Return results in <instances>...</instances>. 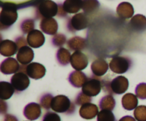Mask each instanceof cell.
I'll list each match as a JSON object with an SVG mask.
<instances>
[{
	"label": "cell",
	"instance_id": "8",
	"mask_svg": "<svg viewBox=\"0 0 146 121\" xmlns=\"http://www.w3.org/2000/svg\"><path fill=\"white\" fill-rule=\"evenodd\" d=\"M29 77L24 72H19L11 78V84L17 92H23L29 87L30 84Z\"/></svg>",
	"mask_w": 146,
	"mask_h": 121
},
{
	"label": "cell",
	"instance_id": "34",
	"mask_svg": "<svg viewBox=\"0 0 146 121\" xmlns=\"http://www.w3.org/2000/svg\"><path fill=\"white\" fill-rule=\"evenodd\" d=\"M66 41V38L64 34L58 33L54 35L52 38V43L56 47H61L65 44Z\"/></svg>",
	"mask_w": 146,
	"mask_h": 121
},
{
	"label": "cell",
	"instance_id": "14",
	"mask_svg": "<svg viewBox=\"0 0 146 121\" xmlns=\"http://www.w3.org/2000/svg\"><path fill=\"white\" fill-rule=\"evenodd\" d=\"M41 31L48 35H56L58 31V23L53 18H44L40 22Z\"/></svg>",
	"mask_w": 146,
	"mask_h": 121
},
{
	"label": "cell",
	"instance_id": "31",
	"mask_svg": "<svg viewBox=\"0 0 146 121\" xmlns=\"http://www.w3.org/2000/svg\"><path fill=\"white\" fill-rule=\"evenodd\" d=\"M134 116L138 121H146V106L137 107L134 111Z\"/></svg>",
	"mask_w": 146,
	"mask_h": 121
},
{
	"label": "cell",
	"instance_id": "13",
	"mask_svg": "<svg viewBox=\"0 0 146 121\" xmlns=\"http://www.w3.org/2000/svg\"><path fill=\"white\" fill-rule=\"evenodd\" d=\"M34 58V51L28 45L19 48L17 55V60L23 65H27L31 63Z\"/></svg>",
	"mask_w": 146,
	"mask_h": 121
},
{
	"label": "cell",
	"instance_id": "23",
	"mask_svg": "<svg viewBox=\"0 0 146 121\" xmlns=\"http://www.w3.org/2000/svg\"><path fill=\"white\" fill-rule=\"evenodd\" d=\"M67 46L74 51H81L86 47V40L79 36H74L67 41Z\"/></svg>",
	"mask_w": 146,
	"mask_h": 121
},
{
	"label": "cell",
	"instance_id": "5",
	"mask_svg": "<svg viewBox=\"0 0 146 121\" xmlns=\"http://www.w3.org/2000/svg\"><path fill=\"white\" fill-rule=\"evenodd\" d=\"M132 61L126 57H114L109 63V68L115 74H123L128 72L131 67Z\"/></svg>",
	"mask_w": 146,
	"mask_h": 121
},
{
	"label": "cell",
	"instance_id": "35",
	"mask_svg": "<svg viewBox=\"0 0 146 121\" xmlns=\"http://www.w3.org/2000/svg\"><path fill=\"white\" fill-rule=\"evenodd\" d=\"M135 94L141 99H146V84L141 83L135 88Z\"/></svg>",
	"mask_w": 146,
	"mask_h": 121
},
{
	"label": "cell",
	"instance_id": "17",
	"mask_svg": "<svg viewBox=\"0 0 146 121\" xmlns=\"http://www.w3.org/2000/svg\"><path fill=\"white\" fill-rule=\"evenodd\" d=\"M98 109L96 105L88 103L81 106L79 110V115L81 118L86 120L94 118L98 114Z\"/></svg>",
	"mask_w": 146,
	"mask_h": 121
},
{
	"label": "cell",
	"instance_id": "32",
	"mask_svg": "<svg viewBox=\"0 0 146 121\" xmlns=\"http://www.w3.org/2000/svg\"><path fill=\"white\" fill-rule=\"evenodd\" d=\"M53 98H54L53 96L50 94H46L44 96H41V99H40V105L41 107L46 110L51 109V104Z\"/></svg>",
	"mask_w": 146,
	"mask_h": 121
},
{
	"label": "cell",
	"instance_id": "3",
	"mask_svg": "<svg viewBox=\"0 0 146 121\" xmlns=\"http://www.w3.org/2000/svg\"><path fill=\"white\" fill-rule=\"evenodd\" d=\"M18 18L17 7L15 4L6 3L1 7L0 13V23L1 26L5 28L11 26L16 22Z\"/></svg>",
	"mask_w": 146,
	"mask_h": 121
},
{
	"label": "cell",
	"instance_id": "7",
	"mask_svg": "<svg viewBox=\"0 0 146 121\" xmlns=\"http://www.w3.org/2000/svg\"><path fill=\"white\" fill-rule=\"evenodd\" d=\"M102 89L101 82L97 78H88L84 86H82V92L88 96H96L101 92Z\"/></svg>",
	"mask_w": 146,
	"mask_h": 121
},
{
	"label": "cell",
	"instance_id": "2",
	"mask_svg": "<svg viewBox=\"0 0 146 121\" xmlns=\"http://www.w3.org/2000/svg\"><path fill=\"white\" fill-rule=\"evenodd\" d=\"M51 109L56 113L72 114L75 112L76 106L67 96L58 95L53 98Z\"/></svg>",
	"mask_w": 146,
	"mask_h": 121
},
{
	"label": "cell",
	"instance_id": "36",
	"mask_svg": "<svg viewBox=\"0 0 146 121\" xmlns=\"http://www.w3.org/2000/svg\"><path fill=\"white\" fill-rule=\"evenodd\" d=\"M42 121H61V118L54 112H47L44 116Z\"/></svg>",
	"mask_w": 146,
	"mask_h": 121
},
{
	"label": "cell",
	"instance_id": "6",
	"mask_svg": "<svg viewBox=\"0 0 146 121\" xmlns=\"http://www.w3.org/2000/svg\"><path fill=\"white\" fill-rule=\"evenodd\" d=\"M88 18L84 13H78L71 17L68 24V28L71 31H81L88 27Z\"/></svg>",
	"mask_w": 146,
	"mask_h": 121
},
{
	"label": "cell",
	"instance_id": "4",
	"mask_svg": "<svg viewBox=\"0 0 146 121\" xmlns=\"http://www.w3.org/2000/svg\"><path fill=\"white\" fill-rule=\"evenodd\" d=\"M37 14L44 18H53L58 15V5L51 0H44L37 7Z\"/></svg>",
	"mask_w": 146,
	"mask_h": 121
},
{
	"label": "cell",
	"instance_id": "19",
	"mask_svg": "<svg viewBox=\"0 0 146 121\" xmlns=\"http://www.w3.org/2000/svg\"><path fill=\"white\" fill-rule=\"evenodd\" d=\"M91 69L95 76H104L108 69V64L103 58H98L91 64Z\"/></svg>",
	"mask_w": 146,
	"mask_h": 121
},
{
	"label": "cell",
	"instance_id": "28",
	"mask_svg": "<svg viewBox=\"0 0 146 121\" xmlns=\"http://www.w3.org/2000/svg\"><path fill=\"white\" fill-rule=\"evenodd\" d=\"M115 106V101L112 95H107L101 99L99 107L101 110H109L112 111Z\"/></svg>",
	"mask_w": 146,
	"mask_h": 121
},
{
	"label": "cell",
	"instance_id": "22",
	"mask_svg": "<svg viewBox=\"0 0 146 121\" xmlns=\"http://www.w3.org/2000/svg\"><path fill=\"white\" fill-rule=\"evenodd\" d=\"M84 0H65L63 9L68 14H76L82 9Z\"/></svg>",
	"mask_w": 146,
	"mask_h": 121
},
{
	"label": "cell",
	"instance_id": "38",
	"mask_svg": "<svg viewBox=\"0 0 146 121\" xmlns=\"http://www.w3.org/2000/svg\"><path fill=\"white\" fill-rule=\"evenodd\" d=\"M4 121H18V119L11 114H6L4 117Z\"/></svg>",
	"mask_w": 146,
	"mask_h": 121
},
{
	"label": "cell",
	"instance_id": "11",
	"mask_svg": "<svg viewBox=\"0 0 146 121\" xmlns=\"http://www.w3.org/2000/svg\"><path fill=\"white\" fill-rule=\"evenodd\" d=\"M20 65L19 62L13 58H8L4 60L0 65V70L4 75L16 74L19 71Z\"/></svg>",
	"mask_w": 146,
	"mask_h": 121
},
{
	"label": "cell",
	"instance_id": "20",
	"mask_svg": "<svg viewBox=\"0 0 146 121\" xmlns=\"http://www.w3.org/2000/svg\"><path fill=\"white\" fill-rule=\"evenodd\" d=\"M88 78L84 72L81 71H74L68 76V82L74 87L80 88L84 86Z\"/></svg>",
	"mask_w": 146,
	"mask_h": 121
},
{
	"label": "cell",
	"instance_id": "39",
	"mask_svg": "<svg viewBox=\"0 0 146 121\" xmlns=\"http://www.w3.org/2000/svg\"><path fill=\"white\" fill-rule=\"evenodd\" d=\"M119 121H136L135 119H134L132 116H126L123 117L122 118H121L119 120Z\"/></svg>",
	"mask_w": 146,
	"mask_h": 121
},
{
	"label": "cell",
	"instance_id": "27",
	"mask_svg": "<svg viewBox=\"0 0 146 121\" xmlns=\"http://www.w3.org/2000/svg\"><path fill=\"white\" fill-rule=\"evenodd\" d=\"M71 54L67 49L64 48H60L56 52V60L58 63L63 66L68 65L71 61Z\"/></svg>",
	"mask_w": 146,
	"mask_h": 121
},
{
	"label": "cell",
	"instance_id": "26",
	"mask_svg": "<svg viewBox=\"0 0 146 121\" xmlns=\"http://www.w3.org/2000/svg\"><path fill=\"white\" fill-rule=\"evenodd\" d=\"M100 3L98 0H84L82 9L84 14H92L98 11Z\"/></svg>",
	"mask_w": 146,
	"mask_h": 121
},
{
	"label": "cell",
	"instance_id": "25",
	"mask_svg": "<svg viewBox=\"0 0 146 121\" xmlns=\"http://www.w3.org/2000/svg\"><path fill=\"white\" fill-rule=\"evenodd\" d=\"M14 88L11 83L7 82H0V98L1 100H7L12 96L14 93Z\"/></svg>",
	"mask_w": 146,
	"mask_h": 121
},
{
	"label": "cell",
	"instance_id": "37",
	"mask_svg": "<svg viewBox=\"0 0 146 121\" xmlns=\"http://www.w3.org/2000/svg\"><path fill=\"white\" fill-rule=\"evenodd\" d=\"M16 44H17V47H18V49L22 48V47L26 46L27 45L28 43H27V41L25 39L24 36H19L16 39L15 41Z\"/></svg>",
	"mask_w": 146,
	"mask_h": 121
},
{
	"label": "cell",
	"instance_id": "10",
	"mask_svg": "<svg viewBox=\"0 0 146 121\" xmlns=\"http://www.w3.org/2000/svg\"><path fill=\"white\" fill-rule=\"evenodd\" d=\"M26 74L31 79H39L45 75L46 68L44 65L38 62H31L27 65Z\"/></svg>",
	"mask_w": 146,
	"mask_h": 121
},
{
	"label": "cell",
	"instance_id": "9",
	"mask_svg": "<svg viewBox=\"0 0 146 121\" xmlns=\"http://www.w3.org/2000/svg\"><path fill=\"white\" fill-rule=\"evenodd\" d=\"M70 63L76 70L81 71L88 66V60L86 55L82 52L76 51L71 55Z\"/></svg>",
	"mask_w": 146,
	"mask_h": 121
},
{
	"label": "cell",
	"instance_id": "21",
	"mask_svg": "<svg viewBox=\"0 0 146 121\" xmlns=\"http://www.w3.org/2000/svg\"><path fill=\"white\" fill-rule=\"evenodd\" d=\"M116 12L118 16L123 19L130 18L134 14L133 7L129 2H122L118 4L116 9Z\"/></svg>",
	"mask_w": 146,
	"mask_h": 121
},
{
	"label": "cell",
	"instance_id": "18",
	"mask_svg": "<svg viewBox=\"0 0 146 121\" xmlns=\"http://www.w3.org/2000/svg\"><path fill=\"white\" fill-rule=\"evenodd\" d=\"M18 50L17 44L10 40H3L0 43V53L5 57H11L15 55Z\"/></svg>",
	"mask_w": 146,
	"mask_h": 121
},
{
	"label": "cell",
	"instance_id": "24",
	"mask_svg": "<svg viewBox=\"0 0 146 121\" xmlns=\"http://www.w3.org/2000/svg\"><path fill=\"white\" fill-rule=\"evenodd\" d=\"M138 103L137 96L133 94H126L122 98V106L125 110L132 111L135 109L138 106Z\"/></svg>",
	"mask_w": 146,
	"mask_h": 121
},
{
	"label": "cell",
	"instance_id": "12",
	"mask_svg": "<svg viewBox=\"0 0 146 121\" xmlns=\"http://www.w3.org/2000/svg\"><path fill=\"white\" fill-rule=\"evenodd\" d=\"M27 41L30 47L38 48L44 45L45 37L41 31L34 29L27 35Z\"/></svg>",
	"mask_w": 146,
	"mask_h": 121
},
{
	"label": "cell",
	"instance_id": "15",
	"mask_svg": "<svg viewBox=\"0 0 146 121\" xmlns=\"http://www.w3.org/2000/svg\"><path fill=\"white\" fill-rule=\"evenodd\" d=\"M129 27L135 32H143L146 30V17L142 14L135 15L130 21Z\"/></svg>",
	"mask_w": 146,
	"mask_h": 121
},
{
	"label": "cell",
	"instance_id": "30",
	"mask_svg": "<svg viewBox=\"0 0 146 121\" xmlns=\"http://www.w3.org/2000/svg\"><path fill=\"white\" fill-rule=\"evenodd\" d=\"M35 27V23L33 19H25L22 21L21 24V30L24 34H29L31 31L34 30Z\"/></svg>",
	"mask_w": 146,
	"mask_h": 121
},
{
	"label": "cell",
	"instance_id": "1",
	"mask_svg": "<svg viewBox=\"0 0 146 121\" xmlns=\"http://www.w3.org/2000/svg\"><path fill=\"white\" fill-rule=\"evenodd\" d=\"M102 87L105 92L110 94H122L125 93L128 88V80L123 76H118L111 82H101Z\"/></svg>",
	"mask_w": 146,
	"mask_h": 121
},
{
	"label": "cell",
	"instance_id": "29",
	"mask_svg": "<svg viewBox=\"0 0 146 121\" xmlns=\"http://www.w3.org/2000/svg\"><path fill=\"white\" fill-rule=\"evenodd\" d=\"M97 121H115V118L111 111L101 110L97 116Z\"/></svg>",
	"mask_w": 146,
	"mask_h": 121
},
{
	"label": "cell",
	"instance_id": "33",
	"mask_svg": "<svg viewBox=\"0 0 146 121\" xmlns=\"http://www.w3.org/2000/svg\"><path fill=\"white\" fill-rule=\"evenodd\" d=\"M91 101H92V99H91V96H87V95H86L85 94L81 92L77 95L76 98L75 103L76 104L78 105V106H83L86 103H91Z\"/></svg>",
	"mask_w": 146,
	"mask_h": 121
},
{
	"label": "cell",
	"instance_id": "16",
	"mask_svg": "<svg viewBox=\"0 0 146 121\" xmlns=\"http://www.w3.org/2000/svg\"><path fill=\"white\" fill-rule=\"evenodd\" d=\"M23 113L28 120H36L40 117L41 114V105L36 103H29L24 108Z\"/></svg>",
	"mask_w": 146,
	"mask_h": 121
}]
</instances>
